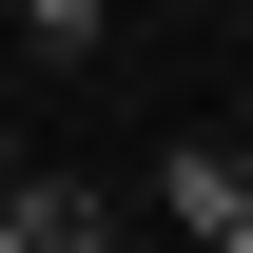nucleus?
I'll return each mask as SVG.
<instances>
[{"mask_svg":"<svg viewBox=\"0 0 253 253\" xmlns=\"http://www.w3.org/2000/svg\"><path fill=\"white\" fill-rule=\"evenodd\" d=\"M0 253H117V195L97 175H0Z\"/></svg>","mask_w":253,"mask_h":253,"instance_id":"1","label":"nucleus"},{"mask_svg":"<svg viewBox=\"0 0 253 253\" xmlns=\"http://www.w3.org/2000/svg\"><path fill=\"white\" fill-rule=\"evenodd\" d=\"M156 195H175V234H195V253H253V156H234V136H175V175H156Z\"/></svg>","mask_w":253,"mask_h":253,"instance_id":"2","label":"nucleus"},{"mask_svg":"<svg viewBox=\"0 0 253 253\" xmlns=\"http://www.w3.org/2000/svg\"><path fill=\"white\" fill-rule=\"evenodd\" d=\"M20 20H39V39H59V59H78V39H97V20H117V0H20Z\"/></svg>","mask_w":253,"mask_h":253,"instance_id":"3","label":"nucleus"},{"mask_svg":"<svg viewBox=\"0 0 253 253\" xmlns=\"http://www.w3.org/2000/svg\"><path fill=\"white\" fill-rule=\"evenodd\" d=\"M0 175H20V136H0Z\"/></svg>","mask_w":253,"mask_h":253,"instance_id":"4","label":"nucleus"},{"mask_svg":"<svg viewBox=\"0 0 253 253\" xmlns=\"http://www.w3.org/2000/svg\"><path fill=\"white\" fill-rule=\"evenodd\" d=\"M234 156H253V136H234Z\"/></svg>","mask_w":253,"mask_h":253,"instance_id":"5","label":"nucleus"}]
</instances>
